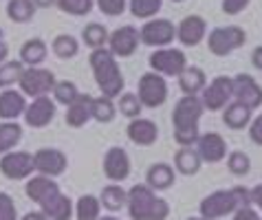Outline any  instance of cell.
Returning a JSON list of instances; mask_svg holds the SVG:
<instances>
[{"mask_svg": "<svg viewBox=\"0 0 262 220\" xmlns=\"http://www.w3.org/2000/svg\"><path fill=\"white\" fill-rule=\"evenodd\" d=\"M0 220H18L16 203L7 192H0Z\"/></svg>", "mask_w": 262, "mask_h": 220, "instance_id": "obj_43", "label": "cell"}, {"mask_svg": "<svg viewBox=\"0 0 262 220\" xmlns=\"http://www.w3.org/2000/svg\"><path fill=\"white\" fill-rule=\"evenodd\" d=\"M227 170L234 176H247L251 172V159L243 150H234L227 154Z\"/></svg>", "mask_w": 262, "mask_h": 220, "instance_id": "obj_40", "label": "cell"}, {"mask_svg": "<svg viewBox=\"0 0 262 220\" xmlns=\"http://www.w3.org/2000/svg\"><path fill=\"white\" fill-rule=\"evenodd\" d=\"M126 132H128L130 141L135 145H141V148H148V145L157 143V139H159V126L152 119H143V117L130 119Z\"/></svg>", "mask_w": 262, "mask_h": 220, "instance_id": "obj_20", "label": "cell"}, {"mask_svg": "<svg viewBox=\"0 0 262 220\" xmlns=\"http://www.w3.org/2000/svg\"><path fill=\"white\" fill-rule=\"evenodd\" d=\"M251 0H223V13L227 16H238L249 7Z\"/></svg>", "mask_w": 262, "mask_h": 220, "instance_id": "obj_44", "label": "cell"}, {"mask_svg": "<svg viewBox=\"0 0 262 220\" xmlns=\"http://www.w3.org/2000/svg\"><path fill=\"white\" fill-rule=\"evenodd\" d=\"M203 113H205V106L199 95H183L177 106L172 110V126L174 130H183V128H199V121Z\"/></svg>", "mask_w": 262, "mask_h": 220, "instance_id": "obj_9", "label": "cell"}, {"mask_svg": "<svg viewBox=\"0 0 262 220\" xmlns=\"http://www.w3.org/2000/svg\"><path fill=\"white\" fill-rule=\"evenodd\" d=\"M187 220H207V218H203V216H196V218H187Z\"/></svg>", "mask_w": 262, "mask_h": 220, "instance_id": "obj_53", "label": "cell"}, {"mask_svg": "<svg viewBox=\"0 0 262 220\" xmlns=\"http://www.w3.org/2000/svg\"><path fill=\"white\" fill-rule=\"evenodd\" d=\"M117 104L106 97V95H99V97H93V119L99 123H111L115 117H117Z\"/></svg>", "mask_w": 262, "mask_h": 220, "instance_id": "obj_35", "label": "cell"}, {"mask_svg": "<svg viewBox=\"0 0 262 220\" xmlns=\"http://www.w3.org/2000/svg\"><path fill=\"white\" fill-rule=\"evenodd\" d=\"M51 53L60 60H73L79 53V42L71 33H60L51 42Z\"/></svg>", "mask_w": 262, "mask_h": 220, "instance_id": "obj_31", "label": "cell"}, {"mask_svg": "<svg viewBox=\"0 0 262 220\" xmlns=\"http://www.w3.org/2000/svg\"><path fill=\"white\" fill-rule=\"evenodd\" d=\"M57 9L62 13H69V16H75V18H82V16H89L95 7V0H57Z\"/></svg>", "mask_w": 262, "mask_h": 220, "instance_id": "obj_39", "label": "cell"}, {"mask_svg": "<svg viewBox=\"0 0 262 220\" xmlns=\"http://www.w3.org/2000/svg\"><path fill=\"white\" fill-rule=\"evenodd\" d=\"M251 205L262 211V183L256 187H251Z\"/></svg>", "mask_w": 262, "mask_h": 220, "instance_id": "obj_47", "label": "cell"}, {"mask_svg": "<svg viewBox=\"0 0 262 220\" xmlns=\"http://www.w3.org/2000/svg\"><path fill=\"white\" fill-rule=\"evenodd\" d=\"M251 64L256 66L258 71H262V44L253 49V53H251Z\"/></svg>", "mask_w": 262, "mask_h": 220, "instance_id": "obj_48", "label": "cell"}, {"mask_svg": "<svg viewBox=\"0 0 262 220\" xmlns=\"http://www.w3.org/2000/svg\"><path fill=\"white\" fill-rule=\"evenodd\" d=\"M141 99H139V95L137 93H121L119 95V99H117V110L123 115V117H128V119H137V117L141 115Z\"/></svg>", "mask_w": 262, "mask_h": 220, "instance_id": "obj_38", "label": "cell"}, {"mask_svg": "<svg viewBox=\"0 0 262 220\" xmlns=\"http://www.w3.org/2000/svg\"><path fill=\"white\" fill-rule=\"evenodd\" d=\"M174 181H177V174H174V167L170 163H155L145 172V185H150L155 192L170 189Z\"/></svg>", "mask_w": 262, "mask_h": 220, "instance_id": "obj_24", "label": "cell"}, {"mask_svg": "<svg viewBox=\"0 0 262 220\" xmlns=\"http://www.w3.org/2000/svg\"><path fill=\"white\" fill-rule=\"evenodd\" d=\"M196 150H199L203 163H221L223 159H227V143H225L223 135H218V132L201 135Z\"/></svg>", "mask_w": 262, "mask_h": 220, "instance_id": "obj_18", "label": "cell"}, {"mask_svg": "<svg viewBox=\"0 0 262 220\" xmlns=\"http://www.w3.org/2000/svg\"><path fill=\"white\" fill-rule=\"evenodd\" d=\"M89 64L93 69V75H95V84L99 88V93L111 99L119 97L123 93V86H126V79H123L117 57L111 53V49L104 47V49L91 51Z\"/></svg>", "mask_w": 262, "mask_h": 220, "instance_id": "obj_1", "label": "cell"}, {"mask_svg": "<svg viewBox=\"0 0 262 220\" xmlns=\"http://www.w3.org/2000/svg\"><path fill=\"white\" fill-rule=\"evenodd\" d=\"M55 75L53 71L49 69H42V66H27L23 77H20V91H23L25 95H29L31 99L35 97H45V95L53 93L55 88Z\"/></svg>", "mask_w": 262, "mask_h": 220, "instance_id": "obj_5", "label": "cell"}, {"mask_svg": "<svg viewBox=\"0 0 262 220\" xmlns=\"http://www.w3.org/2000/svg\"><path fill=\"white\" fill-rule=\"evenodd\" d=\"M35 7H40V9H47V7H53L57 5V0H33Z\"/></svg>", "mask_w": 262, "mask_h": 220, "instance_id": "obj_51", "label": "cell"}, {"mask_svg": "<svg viewBox=\"0 0 262 220\" xmlns=\"http://www.w3.org/2000/svg\"><path fill=\"white\" fill-rule=\"evenodd\" d=\"M247 33L243 27L238 25H227V27H216L207 35V49L209 53H214L216 57H225L229 53H234L240 47H245Z\"/></svg>", "mask_w": 262, "mask_h": 220, "instance_id": "obj_2", "label": "cell"}, {"mask_svg": "<svg viewBox=\"0 0 262 220\" xmlns=\"http://www.w3.org/2000/svg\"><path fill=\"white\" fill-rule=\"evenodd\" d=\"M99 203L106 211H119L128 205V192L119 185V183H111V185H106L101 189Z\"/></svg>", "mask_w": 262, "mask_h": 220, "instance_id": "obj_29", "label": "cell"}, {"mask_svg": "<svg viewBox=\"0 0 262 220\" xmlns=\"http://www.w3.org/2000/svg\"><path fill=\"white\" fill-rule=\"evenodd\" d=\"M205 35H207V22L203 16H196V13L185 16L177 27V40L183 47H199L205 40Z\"/></svg>", "mask_w": 262, "mask_h": 220, "instance_id": "obj_17", "label": "cell"}, {"mask_svg": "<svg viewBox=\"0 0 262 220\" xmlns=\"http://www.w3.org/2000/svg\"><path fill=\"white\" fill-rule=\"evenodd\" d=\"M60 189V185L51 179V176H45V174H33L27 179V185H25V194L29 201L33 203H42L47 196H51L53 192H57Z\"/></svg>", "mask_w": 262, "mask_h": 220, "instance_id": "obj_23", "label": "cell"}, {"mask_svg": "<svg viewBox=\"0 0 262 220\" xmlns=\"http://www.w3.org/2000/svg\"><path fill=\"white\" fill-rule=\"evenodd\" d=\"M40 211L49 220H71L73 216H75V207H73L71 198L64 196L60 189L53 192L51 196H47L45 201L40 203Z\"/></svg>", "mask_w": 262, "mask_h": 220, "instance_id": "obj_19", "label": "cell"}, {"mask_svg": "<svg viewBox=\"0 0 262 220\" xmlns=\"http://www.w3.org/2000/svg\"><path fill=\"white\" fill-rule=\"evenodd\" d=\"M27 66L20 60H7L5 64H0V88H11L13 84H20V77H23Z\"/></svg>", "mask_w": 262, "mask_h": 220, "instance_id": "obj_37", "label": "cell"}, {"mask_svg": "<svg viewBox=\"0 0 262 220\" xmlns=\"http://www.w3.org/2000/svg\"><path fill=\"white\" fill-rule=\"evenodd\" d=\"M25 121L29 128H47L51 121L55 119V99H51L49 95H45V97H35L31 104L27 106L25 110Z\"/></svg>", "mask_w": 262, "mask_h": 220, "instance_id": "obj_16", "label": "cell"}, {"mask_svg": "<svg viewBox=\"0 0 262 220\" xmlns=\"http://www.w3.org/2000/svg\"><path fill=\"white\" fill-rule=\"evenodd\" d=\"M249 137H251V141L256 145H262V113L256 117V119H251V123H249Z\"/></svg>", "mask_w": 262, "mask_h": 220, "instance_id": "obj_45", "label": "cell"}, {"mask_svg": "<svg viewBox=\"0 0 262 220\" xmlns=\"http://www.w3.org/2000/svg\"><path fill=\"white\" fill-rule=\"evenodd\" d=\"M137 95H139L143 108H159L165 104L167 99V82L163 75L150 71L143 73L139 77V84H137Z\"/></svg>", "mask_w": 262, "mask_h": 220, "instance_id": "obj_8", "label": "cell"}, {"mask_svg": "<svg viewBox=\"0 0 262 220\" xmlns=\"http://www.w3.org/2000/svg\"><path fill=\"white\" fill-rule=\"evenodd\" d=\"M49 55V47L42 38H31L20 47V62L25 66H40L47 60Z\"/></svg>", "mask_w": 262, "mask_h": 220, "instance_id": "obj_28", "label": "cell"}, {"mask_svg": "<svg viewBox=\"0 0 262 220\" xmlns=\"http://www.w3.org/2000/svg\"><path fill=\"white\" fill-rule=\"evenodd\" d=\"M99 211H101V203L97 196L86 194L79 196L75 203V220H99Z\"/></svg>", "mask_w": 262, "mask_h": 220, "instance_id": "obj_34", "label": "cell"}, {"mask_svg": "<svg viewBox=\"0 0 262 220\" xmlns=\"http://www.w3.org/2000/svg\"><path fill=\"white\" fill-rule=\"evenodd\" d=\"M23 139V126L18 121H5L0 123V154H7L16 150V145Z\"/></svg>", "mask_w": 262, "mask_h": 220, "instance_id": "obj_32", "label": "cell"}, {"mask_svg": "<svg viewBox=\"0 0 262 220\" xmlns=\"http://www.w3.org/2000/svg\"><path fill=\"white\" fill-rule=\"evenodd\" d=\"M95 5L108 18H117L128 9V0H95Z\"/></svg>", "mask_w": 262, "mask_h": 220, "instance_id": "obj_42", "label": "cell"}, {"mask_svg": "<svg viewBox=\"0 0 262 220\" xmlns=\"http://www.w3.org/2000/svg\"><path fill=\"white\" fill-rule=\"evenodd\" d=\"M27 99L23 91H13V88H5L0 93V119L5 121H16L20 115L27 110Z\"/></svg>", "mask_w": 262, "mask_h": 220, "instance_id": "obj_21", "label": "cell"}, {"mask_svg": "<svg viewBox=\"0 0 262 220\" xmlns=\"http://www.w3.org/2000/svg\"><path fill=\"white\" fill-rule=\"evenodd\" d=\"M7 57H9V47H7V42L0 40V64H5Z\"/></svg>", "mask_w": 262, "mask_h": 220, "instance_id": "obj_50", "label": "cell"}, {"mask_svg": "<svg viewBox=\"0 0 262 220\" xmlns=\"http://www.w3.org/2000/svg\"><path fill=\"white\" fill-rule=\"evenodd\" d=\"M139 42H141L139 29L133 27V25H123L111 33V38H108V49H111V53L115 57H130V55H135L137 49H139Z\"/></svg>", "mask_w": 262, "mask_h": 220, "instance_id": "obj_12", "label": "cell"}, {"mask_svg": "<svg viewBox=\"0 0 262 220\" xmlns=\"http://www.w3.org/2000/svg\"><path fill=\"white\" fill-rule=\"evenodd\" d=\"M101 167H104V174H106L108 181L119 183V181H126L130 176V167L133 165H130L128 152L123 148H119V145H113V148L106 150Z\"/></svg>", "mask_w": 262, "mask_h": 220, "instance_id": "obj_15", "label": "cell"}, {"mask_svg": "<svg viewBox=\"0 0 262 220\" xmlns=\"http://www.w3.org/2000/svg\"><path fill=\"white\" fill-rule=\"evenodd\" d=\"M251 113L253 110H249L247 106L238 104V101H231V104L223 108V123L229 130H245L251 123Z\"/></svg>", "mask_w": 262, "mask_h": 220, "instance_id": "obj_27", "label": "cell"}, {"mask_svg": "<svg viewBox=\"0 0 262 220\" xmlns=\"http://www.w3.org/2000/svg\"><path fill=\"white\" fill-rule=\"evenodd\" d=\"M159 203L157 192L145 183L133 185L128 189V216L133 220H152L155 216V207Z\"/></svg>", "mask_w": 262, "mask_h": 220, "instance_id": "obj_3", "label": "cell"}, {"mask_svg": "<svg viewBox=\"0 0 262 220\" xmlns=\"http://www.w3.org/2000/svg\"><path fill=\"white\" fill-rule=\"evenodd\" d=\"M79 93L77 91V86L69 82V79H62V82H55V88H53V99H55V104H62V106H71L73 101H75L79 97Z\"/></svg>", "mask_w": 262, "mask_h": 220, "instance_id": "obj_41", "label": "cell"}, {"mask_svg": "<svg viewBox=\"0 0 262 220\" xmlns=\"http://www.w3.org/2000/svg\"><path fill=\"white\" fill-rule=\"evenodd\" d=\"M231 220H262V218L258 214V209H253L251 205H247V207H238L234 211V218Z\"/></svg>", "mask_w": 262, "mask_h": 220, "instance_id": "obj_46", "label": "cell"}, {"mask_svg": "<svg viewBox=\"0 0 262 220\" xmlns=\"http://www.w3.org/2000/svg\"><path fill=\"white\" fill-rule=\"evenodd\" d=\"M67 126L69 128H82L93 119V97L91 95H79L71 106H67Z\"/></svg>", "mask_w": 262, "mask_h": 220, "instance_id": "obj_22", "label": "cell"}, {"mask_svg": "<svg viewBox=\"0 0 262 220\" xmlns=\"http://www.w3.org/2000/svg\"><path fill=\"white\" fill-rule=\"evenodd\" d=\"M234 101L249 110H258L262 106V86L247 73H238L234 77Z\"/></svg>", "mask_w": 262, "mask_h": 220, "instance_id": "obj_14", "label": "cell"}, {"mask_svg": "<svg viewBox=\"0 0 262 220\" xmlns=\"http://www.w3.org/2000/svg\"><path fill=\"white\" fill-rule=\"evenodd\" d=\"M199 97L203 101V106H205V110H209V113L223 110L234 99V77H227V75L214 77L212 82L203 88V93Z\"/></svg>", "mask_w": 262, "mask_h": 220, "instance_id": "obj_7", "label": "cell"}, {"mask_svg": "<svg viewBox=\"0 0 262 220\" xmlns=\"http://www.w3.org/2000/svg\"><path fill=\"white\" fill-rule=\"evenodd\" d=\"M207 86V75L201 66H187L179 75V88L183 95H201Z\"/></svg>", "mask_w": 262, "mask_h": 220, "instance_id": "obj_25", "label": "cell"}, {"mask_svg": "<svg viewBox=\"0 0 262 220\" xmlns=\"http://www.w3.org/2000/svg\"><path fill=\"white\" fill-rule=\"evenodd\" d=\"M163 0H128V9L137 20H152L161 11Z\"/></svg>", "mask_w": 262, "mask_h": 220, "instance_id": "obj_36", "label": "cell"}, {"mask_svg": "<svg viewBox=\"0 0 262 220\" xmlns=\"http://www.w3.org/2000/svg\"><path fill=\"white\" fill-rule=\"evenodd\" d=\"M33 163H35V172L51 176V179H57L67 172L69 167V159L67 154L57 148H42L33 154Z\"/></svg>", "mask_w": 262, "mask_h": 220, "instance_id": "obj_13", "label": "cell"}, {"mask_svg": "<svg viewBox=\"0 0 262 220\" xmlns=\"http://www.w3.org/2000/svg\"><path fill=\"white\" fill-rule=\"evenodd\" d=\"M35 3L33 0H9L7 3V18L16 25H27L35 16Z\"/></svg>", "mask_w": 262, "mask_h": 220, "instance_id": "obj_30", "label": "cell"}, {"mask_svg": "<svg viewBox=\"0 0 262 220\" xmlns=\"http://www.w3.org/2000/svg\"><path fill=\"white\" fill-rule=\"evenodd\" d=\"M108 38H111V33H108V29L104 25H99V22H89V25L82 29V40L86 47H91L93 51L104 49L108 44Z\"/></svg>", "mask_w": 262, "mask_h": 220, "instance_id": "obj_33", "label": "cell"}, {"mask_svg": "<svg viewBox=\"0 0 262 220\" xmlns=\"http://www.w3.org/2000/svg\"><path fill=\"white\" fill-rule=\"evenodd\" d=\"M203 167V159L196 148H179V152L174 154V170L183 176H194L199 174Z\"/></svg>", "mask_w": 262, "mask_h": 220, "instance_id": "obj_26", "label": "cell"}, {"mask_svg": "<svg viewBox=\"0 0 262 220\" xmlns=\"http://www.w3.org/2000/svg\"><path fill=\"white\" fill-rule=\"evenodd\" d=\"M238 207H240V201L234 192V187H231V189H218V192H212L209 196H205L199 205V211L203 218L218 220L223 216L234 214Z\"/></svg>", "mask_w": 262, "mask_h": 220, "instance_id": "obj_4", "label": "cell"}, {"mask_svg": "<svg viewBox=\"0 0 262 220\" xmlns=\"http://www.w3.org/2000/svg\"><path fill=\"white\" fill-rule=\"evenodd\" d=\"M0 172L9 181H27L35 172L33 154H29L25 150H11L3 154V159H0Z\"/></svg>", "mask_w": 262, "mask_h": 220, "instance_id": "obj_11", "label": "cell"}, {"mask_svg": "<svg viewBox=\"0 0 262 220\" xmlns=\"http://www.w3.org/2000/svg\"><path fill=\"white\" fill-rule=\"evenodd\" d=\"M172 3H183V0H172Z\"/></svg>", "mask_w": 262, "mask_h": 220, "instance_id": "obj_54", "label": "cell"}, {"mask_svg": "<svg viewBox=\"0 0 262 220\" xmlns=\"http://www.w3.org/2000/svg\"><path fill=\"white\" fill-rule=\"evenodd\" d=\"M148 64L152 71L163 77H179L187 69V57L181 49L165 47V49H157L155 53H150Z\"/></svg>", "mask_w": 262, "mask_h": 220, "instance_id": "obj_6", "label": "cell"}, {"mask_svg": "<svg viewBox=\"0 0 262 220\" xmlns=\"http://www.w3.org/2000/svg\"><path fill=\"white\" fill-rule=\"evenodd\" d=\"M99 220H121V218H115V216H101Z\"/></svg>", "mask_w": 262, "mask_h": 220, "instance_id": "obj_52", "label": "cell"}, {"mask_svg": "<svg viewBox=\"0 0 262 220\" xmlns=\"http://www.w3.org/2000/svg\"><path fill=\"white\" fill-rule=\"evenodd\" d=\"M139 33H141V42L145 47L165 49L174 42V38H177V27H174L167 18H152L148 22H143Z\"/></svg>", "mask_w": 262, "mask_h": 220, "instance_id": "obj_10", "label": "cell"}, {"mask_svg": "<svg viewBox=\"0 0 262 220\" xmlns=\"http://www.w3.org/2000/svg\"><path fill=\"white\" fill-rule=\"evenodd\" d=\"M20 220H49V218L42 214V211H29V214H25Z\"/></svg>", "mask_w": 262, "mask_h": 220, "instance_id": "obj_49", "label": "cell"}]
</instances>
